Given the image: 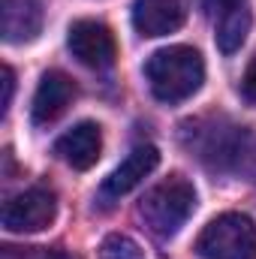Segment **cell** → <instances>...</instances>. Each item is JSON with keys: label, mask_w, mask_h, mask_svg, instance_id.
Segmentation results:
<instances>
[{"label": "cell", "mask_w": 256, "mask_h": 259, "mask_svg": "<svg viewBox=\"0 0 256 259\" xmlns=\"http://www.w3.org/2000/svg\"><path fill=\"white\" fill-rule=\"evenodd\" d=\"M145 78L160 103H184L205 81V61L190 46H169L145 61Z\"/></svg>", "instance_id": "1"}, {"label": "cell", "mask_w": 256, "mask_h": 259, "mask_svg": "<svg viewBox=\"0 0 256 259\" xmlns=\"http://www.w3.org/2000/svg\"><path fill=\"white\" fill-rule=\"evenodd\" d=\"M193 208H196V190L187 178L172 175L166 181H160L157 187H151L139 202V217L148 226L151 235L157 238H172L187 220H190Z\"/></svg>", "instance_id": "2"}, {"label": "cell", "mask_w": 256, "mask_h": 259, "mask_svg": "<svg viewBox=\"0 0 256 259\" xmlns=\"http://www.w3.org/2000/svg\"><path fill=\"white\" fill-rule=\"evenodd\" d=\"M196 154L211 169L256 175V139L244 127L196 130Z\"/></svg>", "instance_id": "3"}, {"label": "cell", "mask_w": 256, "mask_h": 259, "mask_svg": "<svg viewBox=\"0 0 256 259\" xmlns=\"http://www.w3.org/2000/svg\"><path fill=\"white\" fill-rule=\"evenodd\" d=\"M196 253L202 259H256V223L238 211L214 217L202 229Z\"/></svg>", "instance_id": "4"}, {"label": "cell", "mask_w": 256, "mask_h": 259, "mask_svg": "<svg viewBox=\"0 0 256 259\" xmlns=\"http://www.w3.org/2000/svg\"><path fill=\"white\" fill-rule=\"evenodd\" d=\"M58 214V199L49 187H30L24 193H15L3 205V226L9 232H39L46 229Z\"/></svg>", "instance_id": "5"}, {"label": "cell", "mask_w": 256, "mask_h": 259, "mask_svg": "<svg viewBox=\"0 0 256 259\" xmlns=\"http://www.w3.org/2000/svg\"><path fill=\"white\" fill-rule=\"evenodd\" d=\"M66 46H69V52L78 64L91 66V69H109L118 58V46H115L112 30L103 21H94V18L75 21L69 27Z\"/></svg>", "instance_id": "6"}, {"label": "cell", "mask_w": 256, "mask_h": 259, "mask_svg": "<svg viewBox=\"0 0 256 259\" xmlns=\"http://www.w3.org/2000/svg\"><path fill=\"white\" fill-rule=\"evenodd\" d=\"M184 21H187V0H136L133 3V27L142 36L175 33Z\"/></svg>", "instance_id": "7"}, {"label": "cell", "mask_w": 256, "mask_h": 259, "mask_svg": "<svg viewBox=\"0 0 256 259\" xmlns=\"http://www.w3.org/2000/svg\"><path fill=\"white\" fill-rule=\"evenodd\" d=\"M72 100H75V84H72V78L64 75V72H58V69H49V72L39 78V88H36V94H33V106H30L33 124L46 127V124L58 121Z\"/></svg>", "instance_id": "8"}, {"label": "cell", "mask_w": 256, "mask_h": 259, "mask_svg": "<svg viewBox=\"0 0 256 259\" xmlns=\"http://www.w3.org/2000/svg\"><path fill=\"white\" fill-rule=\"evenodd\" d=\"M160 163V151L154 145H139L127 154V160L103 181V196L106 199H118V196H127L130 190H136Z\"/></svg>", "instance_id": "9"}, {"label": "cell", "mask_w": 256, "mask_h": 259, "mask_svg": "<svg viewBox=\"0 0 256 259\" xmlns=\"http://www.w3.org/2000/svg\"><path fill=\"white\" fill-rule=\"evenodd\" d=\"M100 151H103V133H100V127L94 121L75 124V127L66 130L64 136L55 142V154L64 160L66 166H72L78 172L91 169L97 163Z\"/></svg>", "instance_id": "10"}, {"label": "cell", "mask_w": 256, "mask_h": 259, "mask_svg": "<svg viewBox=\"0 0 256 259\" xmlns=\"http://www.w3.org/2000/svg\"><path fill=\"white\" fill-rule=\"evenodd\" d=\"M42 27V6L39 0H3V39L6 42H27Z\"/></svg>", "instance_id": "11"}, {"label": "cell", "mask_w": 256, "mask_h": 259, "mask_svg": "<svg viewBox=\"0 0 256 259\" xmlns=\"http://www.w3.org/2000/svg\"><path fill=\"white\" fill-rule=\"evenodd\" d=\"M247 30H250V9H247V3L229 9V12H223V15L217 18V33H214L217 49H220L223 55L238 52L241 42L247 39Z\"/></svg>", "instance_id": "12"}, {"label": "cell", "mask_w": 256, "mask_h": 259, "mask_svg": "<svg viewBox=\"0 0 256 259\" xmlns=\"http://www.w3.org/2000/svg\"><path fill=\"white\" fill-rule=\"evenodd\" d=\"M100 259H145V256H142V247L130 235L112 232L100 244Z\"/></svg>", "instance_id": "13"}, {"label": "cell", "mask_w": 256, "mask_h": 259, "mask_svg": "<svg viewBox=\"0 0 256 259\" xmlns=\"http://www.w3.org/2000/svg\"><path fill=\"white\" fill-rule=\"evenodd\" d=\"M0 259H66L58 250H49V247H3Z\"/></svg>", "instance_id": "14"}, {"label": "cell", "mask_w": 256, "mask_h": 259, "mask_svg": "<svg viewBox=\"0 0 256 259\" xmlns=\"http://www.w3.org/2000/svg\"><path fill=\"white\" fill-rule=\"evenodd\" d=\"M3 100H0V115H6L9 112V103H12V94H15V72H12V66H3Z\"/></svg>", "instance_id": "15"}, {"label": "cell", "mask_w": 256, "mask_h": 259, "mask_svg": "<svg viewBox=\"0 0 256 259\" xmlns=\"http://www.w3.org/2000/svg\"><path fill=\"white\" fill-rule=\"evenodd\" d=\"M241 97L256 106V58L247 64V69H244V78H241Z\"/></svg>", "instance_id": "16"}, {"label": "cell", "mask_w": 256, "mask_h": 259, "mask_svg": "<svg viewBox=\"0 0 256 259\" xmlns=\"http://www.w3.org/2000/svg\"><path fill=\"white\" fill-rule=\"evenodd\" d=\"M205 3V9H208V15H214V18H220L223 12H229V9H235V6H244L247 0H202Z\"/></svg>", "instance_id": "17"}]
</instances>
